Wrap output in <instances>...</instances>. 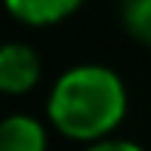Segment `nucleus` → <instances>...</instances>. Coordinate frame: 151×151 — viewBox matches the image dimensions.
I'll list each match as a JSON object with an SVG mask.
<instances>
[{
    "mask_svg": "<svg viewBox=\"0 0 151 151\" xmlns=\"http://www.w3.org/2000/svg\"><path fill=\"white\" fill-rule=\"evenodd\" d=\"M40 80V59L34 56L31 46L25 43H6L0 50V90L19 96L34 90Z\"/></svg>",
    "mask_w": 151,
    "mask_h": 151,
    "instance_id": "nucleus-2",
    "label": "nucleus"
},
{
    "mask_svg": "<svg viewBox=\"0 0 151 151\" xmlns=\"http://www.w3.org/2000/svg\"><path fill=\"white\" fill-rule=\"evenodd\" d=\"M0 151H46V129L28 114H9L0 127Z\"/></svg>",
    "mask_w": 151,
    "mask_h": 151,
    "instance_id": "nucleus-4",
    "label": "nucleus"
},
{
    "mask_svg": "<svg viewBox=\"0 0 151 151\" xmlns=\"http://www.w3.org/2000/svg\"><path fill=\"white\" fill-rule=\"evenodd\" d=\"M83 0H6V9L25 25L43 28V25H56L68 19L71 12L80 9Z\"/></svg>",
    "mask_w": 151,
    "mask_h": 151,
    "instance_id": "nucleus-3",
    "label": "nucleus"
},
{
    "mask_svg": "<svg viewBox=\"0 0 151 151\" xmlns=\"http://www.w3.org/2000/svg\"><path fill=\"white\" fill-rule=\"evenodd\" d=\"M83 151H142V148L136 142H127V139H102V142L86 145Z\"/></svg>",
    "mask_w": 151,
    "mask_h": 151,
    "instance_id": "nucleus-6",
    "label": "nucleus"
},
{
    "mask_svg": "<svg viewBox=\"0 0 151 151\" xmlns=\"http://www.w3.org/2000/svg\"><path fill=\"white\" fill-rule=\"evenodd\" d=\"M123 22L142 43H151V0H123Z\"/></svg>",
    "mask_w": 151,
    "mask_h": 151,
    "instance_id": "nucleus-5",
    "label": "nucleus"
},
{
    "mask_svg": "<svg viewBox=\"0 0 151 151\" xmlns=\"http://www.w3.org/2000/svg\"><path fill=\"white\" fill-rule=\"evenodd\" d=\"M46 111L62 136L93 145L123 120L127 86L105 65H77L56 80Z\"/></svg>",
    "mask_w": 151,
    "mask_h": 151,
    "instance_id": "nucleus-1",
    "label": "nucleus"
}]
</instances>
